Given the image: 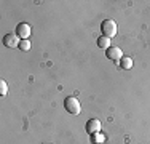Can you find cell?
Returning a JSON list of instances; mask_svg holds the SVG:
<instances>
[{
  "instance_id": "5",
  "label": "cell",
  "mask_w": 150,
  "mask_h": 144,
  "mask_svg": "<svg viewBox=\"0 0 150 144\" xmlns=\"http://www.w3.org/2000/svg\"><path fill=\"white\" fill-rule=\"evenodd\" d=\"M107 58L109 59H112V61H118L120 63V59L123 58V51H121V48L120 46H110L109 50H107Z\"/></svg>"
},
{
  "instance_id": "11",
  "label": "cell",
  "mask_w": 150,
  "mask_h": 144,
  "mask_svg": "<svg viewBox=\"0 0 150 144\" xmlns=\"http://www.w3.org/2000/svg\"><path fill=\"white\" fill-rule=\"evenodd\" d=\"M6 91H8V85H6V82L5 80H0V95L5 96Z\"/></svg>"
},
{
  "instance_id": "6",
  "label": "cell",
  "mask_w": 150,
  "mask_h": 144,
  "mask_svg": "<svg viewBox=\"0 0 150 144\" xmlns=\"http://www.w3.org/2000/svg\"><path fill=\"white\" fill-rule=\"evenodd\" d=\"M86 131L90 133V135H94V133H99L101 131V122L98 120V118H90V120L86 122Z\"/></svg>"
},
{
  "instance_id": "4",
  "label": "cell",
  "mask_w": 150,
  "mask_h": 144,
  "mask_svg": "<svg viewBox=\"0 0 150 144\" xmlns=\"http://www.w3.org/2000/svg\"><path fill=\"white\" fill-rule=\"evenodd\" d=\"M21 43V38L18 37L16 34H6L3 37V45L8 46V48H15V46H19Z\"/></svg>"
},
{
  "instance_id": "8",
  "label": "cell",
  "mask_w": 150,
  "mask_h": 144,
  "mask_svg": "<svg viewBox=\"0 0 150 144\" xmlns=\"http://www.w3.org/2000/svg\"><path fill=\"white\" fill-rule=\"evenodd\" d=\"M120 67L121 69H131V67H133V59L128 58V56H123L120 59Z\"/></svg>"
},
{
  "instance_id": "7",
  "label": "cell",
  "mask_w": 150,
  "mask_h": 144,
  "mask_svg": "<svg viewBox=\"0 0 150 144\" xmlns=\"http://www.w3.org/2000/svg\"><path fill=\"white\" fill-rule=\"evenodd\" d=\"M98 46L99 48H104V50H109L110 46H112V42H110L109 37H104V35H102V37L98 38Z\"/></svg>"
},
{
  "instance_id": "3",
  "label": "cell",
  "mask_w": 150,
  "mask_h": 144,
  "mask_svg": "<svg viewBox=\"0 0 150 144\" xmlns=\"http://www.w3.org/2000/svg\"><path fill=\"white\" fill-rule=\"evenodd\" d=\"M30 26L26 23H19L16 26V35L21 38V40H29V35H30Z\"/></svg>"
},
{
  "instance_id": "9",
  "label": "cell",
  "mask_w": 150,
  "mask_h": 144,
  "mask_svg": "<svg viewBox=\"0 0 150 144\" xmlns=\"http://www.w3.org/2000/svg\"><path fill=\"white\" fill-rule=\"evenodd\" d=\"M104 141H105V136L102 135L101 131L93 135V143H94V144H104Z\"/></svg>"
},
{
  "instance_id": "10",
  "label": "cell",
  "mask_w": 150,
  "mask_h": 144,
  "mask_svg": "<svg viewBox=\"0 0 150 144\" xmlns=\"http://www.w3.org/2000/svg\"><path fill=\"white\" fill-rule=\"evenodd\" d=\"M19 48L23 50V51H29V50H30V42L29 40H21Z\"/></svg>"
},
{
  "instance_id": "1",
  "label": "cell",
  "mask_w": 150,
  "mask_h": 144,
  "mask_svg": "<svg viewBox=\"0 0 150 144\" xmlns=\"http://www.w3.org/2000/svg\"><path fill=\"white\" fill-rule=\"evenodd\" d=\"M64 107H66L67 112L72 114V115H78V114L81 112L80 101L75 98V96H67V98L64 99Z\"/></svg>"
},
{
  "instance_id": "2",
  "label": "cell",
  "mask_w": 150,
  "mask_h": 144,
  "mask_svg": "<svg viewBox=\"0 0 150 144\" xmlns=\"http://www.w3.org/2000/svg\"><path fill=\"white\" fill-rule=\"evenodd\" d=\"M101 31H102V35H104V37H109V38L115 37V35H117V23L113 19L102 21Z\"/></svg>"
}]
</instances>
